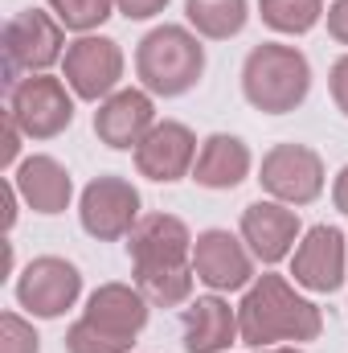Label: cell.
I'll return each mask as SVG.
<instances>
[{
  "mask_svg": "<svg viewBox=\"0 0 348 353\" xmlns=\"http://www.w3.org/2000/svg\"><path fill=\"white\" fill-rule=\"evenodd\" d=\"M127 255L135 263V288L148 304L176 308L193 296V234L173 214H148L127 234Z\"/></svg>",
  "mask_w": 348,
  "mask_h": 353,
  "instance_id": "obj_1",
  "label": "cell"
},
{
  "mask_svg": "<svg viewBox=\"0 0 348 353\" xmlns=\"http://www.w3.org/2000/svg\"><path fill=\"white\" fill-rule=\"evenodd\" d=\"M320 329L324 312L283 275H259L238 304V341L250 350H270L279 341H316Z\"/></svg>",
  "mask_w": 348,
  "mask_h": 353,
  "instance_id": "obj_2",
  "label": "cell"
},
{
  "mask_svg": "<svg viewBox=\"0 0 348 353\" xmlns=\"http://www.w3.org/2000/svg\"><path fill=\"white\" fill-rule=\"evenodd\" d=\"M312 90V66L295 46L262 41L242 62V94L262 115L295 111Z\"/></svg>",
  "mask_w": 348,
  "mask_h": 353,
  "instance_id": "obj_3",
  "label": "cell"
},
{
  "mask_svg": "<svg viewBox=\"0 0 348 353\" xmlns=\"http://www.w3.org/2000/svg\"><path fill=\"white\" fill-rule=\"evenodd\" d=\"M135 74L148 94L176 99L197 87L205 74V46L184 25H160L152 29L135 50Z\"/></svg>",
  "mask_w": 348,
  "mask_h": 353,
  "instance_id": "obj_4",
  "label": "cell"
},
{
  "mask_svg": "<svg viewBox=\"0 0 348 353\" xmlns=\"http://www.w3.org/2000/svg\"><path fill=\"white\" fill-rule=\"evenodd\" d=\"M66 25L41 8H25L4 25V87H17L21 74H45L66 58Z\"/></svg>",
  "mask_w": 348,
  "mask_h": 353,
  "instance_id": "obj_5",
  "label": "cell"
},
{
  "mask_svg": "<svg viewBox=\"0 0 348 353\" xmlns=\"http://www.w3.org/2000/svg\"><path fill=\"white\" fill-rule=\"evenodd\" d=\"M8 115L21 123L29 140H54L74 123V99L62 79L29 74L17 87H8Z\"/></svg>",
  "mask_w": 348,
  "mask_h": 353,
  "instance_id": "obj_6",
  "label": "cell"
},
{
  "mask_svg": "<svg viewBox=\"0 0 348 353\" xmlns=\"http://www.w3.org/2000/svg\"><path fill=\"white\" fill-rule=\"evenodd\" d=\"M83 230L98 243L127 239L140 222V189L123 176H94L78 201Z\"/></svg>",
  "mask_w": 348,
  "mask_h": 353,
  "instance_id": "obj_7",
  "label": "cell"
},
{
  "mask_svg": "<svg viewBox=\"0 0 348 353\" xmlns=\"http://www.w3.org/2000/svg\"><path fill=\"white\" fill-rule=\"evenodd\" d=\"M259 181L283 205H312L324 193V161L307 144H274L262 157Z\"/></svg>",
  "mask_w": 348,
  "mask_h": 353,
  "instance_id": "obj_8",
  "label": "cell"
},
{
  "mask_svg": "<svg viewBox=\"0 0 348 353\" xmlns=\"http://www.w3.org/2000/svg\"><path fill=\"white\" fill-rule=\"evenodd\" d=\"M62 66H66V87L78 99H87V103H98V99L115 94L119 79H123V50L111 37L83 33L78 41L66 46Z\"/></svg>",
  "mask_w": 348,
  "mask_h": 353,
  "instance_id": "obj_9",
  "label": "cell"
},
{
  "mask_svg": "<svg viewBox=\"0 0 348 353\" xmlns=\"http://www.w3.org/2000/svg\"><path fill=\"white\" fill-rule=\"evenodd\" d=\"M78 292H83L78 267L66 263V259H58V255L33 259V263L21 271V279H17V300H21V308H29V312L41 316V321H54V316H62L66 308H74Z\"/></svg>",
  "mask_w": 348,
  "mask_h": 353,
  "instance_id": "obj_10",
  "label": "cell"
},
{
  "mask_svg": "<svg viewBox=\"0 0 348 353\" xmlns=\"http://www.w3.org/2000/svg\"><path fill=\"white\" fill-rule=\"evenodd\" d=\"M193 271L213 292H238L259 279L250 247L242 239H234L230 230H205L193 239Z\"/></svg>",
  "mask_w": 348,
  "mask_h": 353,
  "instance_id": "obj_11",
  "label": "cell"
},
{
  "mask_svg": "<svg viewBox=\"0 0 348 353\" xmlns=\"http://www.w3.org/2000/svg\"><path fill=\"white\" fill-rule=\"evenodd\" d=\"M345 267H348V251H345V234L336 226H312L303 234V243L291 255V275L299 288L307 292H336L345 283Z\"/></svg>",
  "mask_w": 348,
  "mask_h": 353,
  "instance_id": "obj_12",
  "label": "cell"
},
{
  "mask_svg": "<svg viewBox=\"0 0 348 353\" xmlns=\"http://www.w3.org/2000/svg\"><path fill=\"white\" fill-rule=\"evenodd\" d=\"M156 128V107H152V94L148 90H115L98 103L94 111V136L107 144V148H140V140Z\"/></svg>",
  "mask_w": 348,
  "mask_h": 353,
  "instance_id": "obj_13",
  "label": "cell"
},
{
  "mask_svg": "<svg viewBox=\"0 0 348 353\" xmlns=\"http://www.w3.org/2000/svg\"><path fill=\"white\" fill-rule=\"evenodd\" d=\"M83 321L94 325L98 333L123 341V345H135V337L148 325V296L140 288H131V283H102L87 300Z\"/></svg>",
  "mask_w": 348,
  "mask_h": 353,
  "instance_id": "obj_14",
  "label": "cell"
},
{
  "mask_svg": "<svg viewBox=\"0 0 348 353\" xmlns=\"http://www.w3.org/2000/svg\"><path fill=\"white\" fill-rule=\"evenodd\" d=\"M193 165H197V136L184 123H176V119L156 123L140 140V148H135V169H140V176L160 181V185L180 181Z\"/></svg>",
  "mask_w": 348,
  "mask_h": 353,
  "instance_id": "obj_15",
  "label": "cell"
},
{
  "mask_svg": "<svg viewBox=\"0 0 348 353\" xmlns=\"http://www.w3.org/2000/svg\"><path fill=\"white\" fill-rule=\"evenodd\" d=\"M242 243L259 263H279L299 243V214L283 201H254L242 210Z\"/></svg>",
  "mask_w": 348,
  "mask_h": 353,
  "instance_id": "obj_16",
  "label": "cell"
},
{
  "mask_svg": "<svg viewBox=\"0 0 348 353\" xmlns=\"http://www.w3.org/2000/svg\"><path fill=\"white\" fill-rule=\"evenodd\" d=\"M180 333L184 353H226L238 341V308H230L221 296H201L184 308Z\"/></svg>",
  "mask_w": 348,
  "mask_h": 353,
  "instance_id": "obj_17",
  "label": "cell"
},
{
  "mask_svg": "<svg viewBox=\"0 0 348 353\" xmlns=\"http://www.w3.org/2000/svg\"><path fill=\"white\" fill-rule=\"evenodd\" d=\"M21 201L33 210V214H62L74 197V181L70 173L54 161V157H29L17 165V176H12Z\"/></svg>",
  "mask_w": 348,
  "mask_h": 353,
  "instance_id": "obj_18",
  "label": "cell"
},
{
  "mask_svg": "<svg viewBox=\"0 0 348 353\" xmlns=\"http://www.w3.org/2000/svg\"><path fill=\"white\" fill-rule=\"evenodd\" d=\"M250 176V148L238 140V136H209L197 152V165H193V181L205 185V189H234Z\"/></svg>",
  "mask_w": 348,
  "mask_h": 353,
  "instance_id": "obj_19",
  "label": "cell"
},
{
  "mask_svg": "<svg viewBox=\"0 0 348 353\" xmlns=\"http://www.w3.org/2000/svg\"><path fill=\"white\" fill-rule=\"evenodd\" d=\"M188 25L209 41H230L246 29V0H184Z\"/></svg>",
  "mask_w": 348,
  "mask_h": 353,
  "instance_id": "obj_20",
  "label": "cell"
},
{
  "mask_svg": "<svg viewBox=\"0 0 348 353\" xmlns=\"http://www.w3.org/2000/svg\"><path fill=\"white\" fill-rule=\"evenodd\" d=\"M262 21L274 33H307L324 17V0H259Z\"/></svg>",
  "mask_w": 348,
  "mask_h": 353,
  "instance_id": "obj_21",
  "label": "cell"
},
{
  "mask_svg": "<svg viewBox=\"0 0 348 353\" xmlns=\"http://www.w3.org/2000/svg\"><path fill=\"white\" fill-rule=\"evenodd\" d=\"M50 8H54V17H58L66 29L90 33V29H98V25L111 17L115 0H50Z\"/></svg>",
  "mask_w": 348,
  "mask_h": 353,
  "instance_id": "obj_22",
  "label": "cell"
},
{
  "mask_svg": "<svg viewBox=\"0 0 348 353\" xmlns=\"http://www.w3.org/2000/svg\"><path fill=\"white\" fill-rule=\"evenodd\" d=\"M66 353H131V345H123V341L98 333L94 325H87V321L78 316V321L70 325V333H66Z\"/></svg>",
  "mask_w": 348,
  "mask_h": 353,
  "instance_id": "obj_23",
  "label": "cell"
},
{
  "mask_svg": "<svg viewBox=\"0 0 348 353\" xmlns=\"http://www.w3.org/2000/svg\"><path fill=\"white\" fill-rule=\"evenodd\" d=\"M0 353H41V337L33 333V325L17 312L0 316Z\"/></svg>",
  "mask_w": 348,
  "mask_h": 353,
  "instance_id": "obj_24",
  "label": "cell"
},
{
  "mask_svg": "<svg viewBox=\"0 0 348 353\" xmlns=\"http://www.w3.org/2000/svg\"><path fill=\"white\" fill-rule=\"evenodd\" d=\"M21 136H25V132H21V123H17V119L4 111V148H0V165H4V169H12V165H17V152H21Z\"/></svg>",
  "mask_w": 348,
  "mask_h": 353,
  "instance_id": "obj_25",
  "label": "cell"
},
{
  "mask_svg": "<svg viewBox=\"0 0 348 353\" xmlns=\"http://www.w3.org/2000/svg\"><path fill=\"white\" fill-rule=\"evenodd\" d=\"M115 8H119L127 21H148V17L164 12V8H168V0H115Z\"/></svg>",
  "mask_w": 348,
  "mask_h": 353,
  "instance_id": "obj_26",
  "label": "cell"
},
{
  "mask_svg": "<svg viewBox=\"0 0 348 353\" xmlns=\"http://www.w3.org/2000/svg\"><path fill=\"white\" fill-rule=\"evenodd\" d=\"M328 87H332V99H336V107H340V111L348 115V54H345V58H336V62H332Z\"/></svg>",
  "mask_w": 348,
  "mask_h": 353,
  "instance_id": "obj_27",
  "label": "cell"
},
{
  "mask_svg": "<svg viewBox=\"0 0 348 353\" xmlns=\"http://www.w3.org/2000/svg\"><path fill=\"white\" fill-rule=\"evenodd\" d=\"M328 33H332L340 46H348V0H336V4L328 8Z\"/></svg>",
  "mask_w": 348,
  "mask_h": 353,
  "instance_id": "obj_28",
  "label": "cell"
},
{
  "mask_svg": "<svg viewBox=\"0 0 348 353\" xmlns=\"http://www.w3.org/2000/svg\"><path fill=\"white\" fill-rule=\"evenodd\" d=\"M332 201H336V210H340V214H348V165L340 169L336 185H332Z\"/></svg>",
  "mask_w": 348,
  "mask_h": 353,
  "instance_id": "obj_29",
  "label": "cell"
},
{
  "mask_svg": "<svg viewBox=\"0 0 348 353\" xmlns=\"http://www.w3.org/2000/svg\"><path fill=\"white\" fill-rule=\"evenodd\" d=\"M254 353H303V350H295V345H270V350H254Z\"/></svg>",
  "mask_w": 348,
  "mask_h": 353,
  "instance_id": "obj_30",
  "label": "cell"
}]
</instances>
